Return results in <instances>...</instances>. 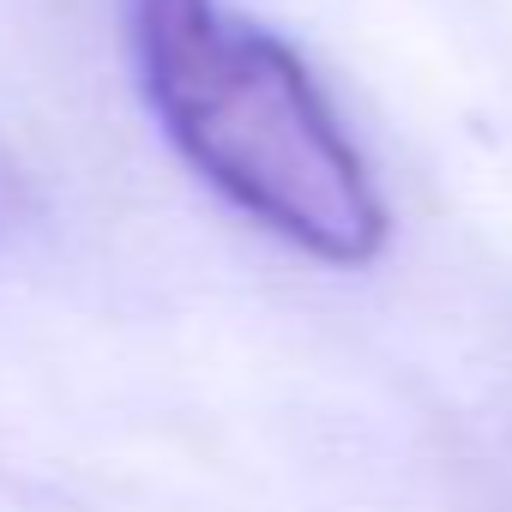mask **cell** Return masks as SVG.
Returning a JSON list of instances; mask_svg holds the SVG:
<instances>
[{"label":"cell","mask_w":512,"mask_h":512,"mask_svg":"<svg viewBox=\"0 0 512 512\" xmlns=\"http://www.w3.org/2000/svg\"><path fill=\"white\" fill-rule=\"evenodd\" d=\"M127 49L163 139L223 205L338 272L386 253V193L278 31L223 0H127Z\"/></svg>","instance_id":"cell-1"}]
</instances>
